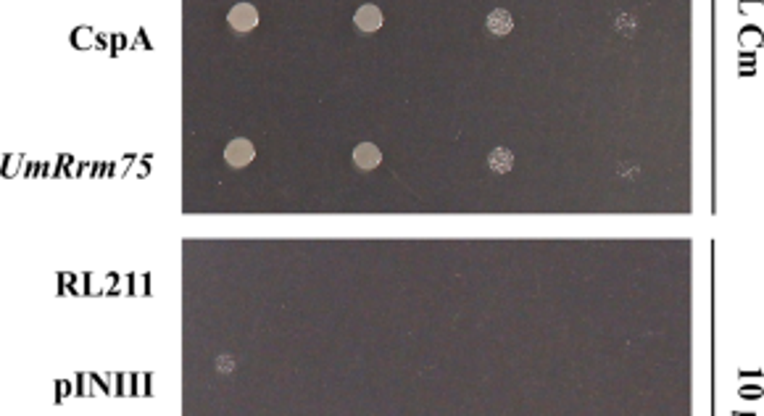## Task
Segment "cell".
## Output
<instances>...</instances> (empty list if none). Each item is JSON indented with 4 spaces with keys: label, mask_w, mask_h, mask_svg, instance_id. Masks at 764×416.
Instances as JSON below:
<instances>
[{
    "label": "cell",
    "mask_w": 764,
    "mask_h": 416,
    "mask_svg": "<svg viewBox=\"0 0 764 416\" xmlns=\"http://www.w3.org/2000/svg\"><path fill=\"white\" fill-rule=\"evenodd\" d=\"M380 161H382V153L377 145H372V142H361V145H356L354 148V164L359 169H364V172L380 167Z\"/></svg>",
    "instance_id": "cell-3"
},
{
    "label": "cell",
    "mask_w": 764,
    "mask_h": 416,
    "mask_svg": "<svg viewBox=\"0 0 764 416\" xmlns=\"http://www.w3.org/2000/svg\"><path fill=\"white\" fill-rule=\"evenodd\" d=\"M354 21L361 32H377L382 27V11L377 6H361L356 11Z\"/></svg>",
    "instance_id": "cell-4"
},
{
    "label": "cell",
    "mask_w": 764,
    "mask_h": 416,
    "mask_svg": "<svg viewBox=\"0 0 764 416\" xmlns=\"http://www.w3.org/2000/svg\"><path fill=\"white\" fill-rule=\"evenodd\" d=\"M227 21H230V27L237 29V32H251V29L259 24V11L253 9V6H248V3H237V6L230 11Z\"/></svg>",
    "instance_id": "cell-2"
},
{
    "label": "cell",
    "mask_w": 764,
    "mask_h": 416,
    "mask_svg": "<svg viewBox=\"0 0 764 416\" xmlns=\"http://www.w3.org/2000/svg\"><path fill=\"white\" fill-rule=\"evenodd\" d=\"M253 156H256V150H253V145L248 142V140H232L227 148H224V161L230 164V167L235 169H242V167H248L253 161Z\"/></svg>",
    "instance_id": "cell-1"
},
{
    "label": "cell",
    "mask_w": 764,
    "mask_h": 416,
    "mask_svg": "<svg viewBox=\"0 0 764 416\" xmlns=\"http://www.w3.org/2000/svg\"><path fill=\"white\" fill-rule=\"evenodd\" d=\"M488 167L493 169L495 174H506V172H512V167H514L512 150H509V148L490 150V156H488Z\"/></svg>",
    "instance_id": "cell-6"
},
{
    "label": "cell",
    "mask_w": 764,
    "mask_h": 416,
    "mask_svg": "<svg viewBox=\"0 0 764 416\" xmlns=\"http://www.w3.org/2000/svg\"><path fill=\"white\" fill-rule=\"evenodd\" d=\"M512 29H514V19H512V13H509V11L495 9L493 13L488 16V32H490V35H495V38L509 35Z\"/></svg>",
    "instance_id": "cell-5"
}]
</instances>
